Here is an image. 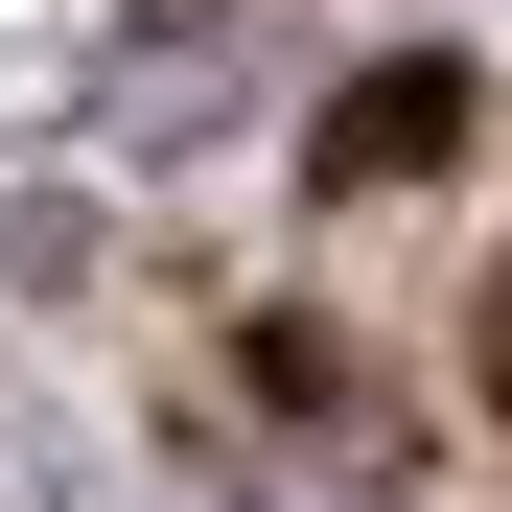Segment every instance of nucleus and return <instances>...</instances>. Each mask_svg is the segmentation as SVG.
I'll return each mask as SVG.
<instances>
[{
  "instance_id": "nucleus-1",
  "label": "nucleus",
  "mask_w": 512,
  "mask_h": 512,
  "mask_svg": "<svg viewBox=\"0 0 512 512\" xmlns=\"http://www.w3.org/2000/svg\"><path fill=\"white\" fill-rule=\"evenodd\" d=\"M443 117H466L443 70H373V94H350V140H326V163H350V187H396V163H443Z\"/></svg>"
}]
</instances>
